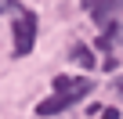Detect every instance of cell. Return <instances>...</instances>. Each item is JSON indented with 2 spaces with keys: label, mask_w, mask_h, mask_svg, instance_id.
Here are the masks:
<instances>
[{
  "label": "cell",
  "mask_w": 123,
  "mask_h": 119,
  "mask_svg": "<svg viewBox=\"0 0 123 119\" xmlns=\"http://www.w3.org/2000/svg\"><path fill=\"white\" fill-rule=\"evenodd\" d=\"M11 36H15V54L25 58L36 43V15L33 11H15V25H11Z\"/></svg>",
  "instance_id": "obj_1"
},
{
  "label": "cell",
  "mask_w": 123,
  "mask_h": 119,
  "mask_svg": "<svg viewBox=\"0 0 123 119\" xmlns=\"http://www.w3.org/2000/svg\"><path fill=\"white\" fill-rule=\"evenodd\" d=\"M91 79L87 76H54V94H62L69 105H76V101H83L87 94H91Z\"/></svg>",
  "instance_id": "obj_2"
},
{
  "label": "cell",
  "mask_w": 123,
  "mask_h": 119,
  "mask_svg": "<svg viewBox=\"0 0 123 119\" xmlns=\"http://www.w3.org/2000/svg\"><path fill=\"white\" fill-rule=\"evenodd\" d=\"M83 7H87V15H91L101 29H109L112 18H116V11H119V7H116V0H87Z\"/></svg>",
  "instance_id": "obj_3"
},
{
  "label": "cell",
  "mask_w": 123,
  "mask_h": 119,
  "mask_svg": "<svg viewBox=\"0 0 123 119\" xmlns=\"http://www.w3.org/2000/svg\"><path fill=\"white\" fill-rule=\"evenodd\" d=\"M65 108H69V101L62 97V94H54V97H47V101H40V105H36V112H40V115H54V112H65Z\"/></svg>",
  "instance_id": "obj_4"
},
{
  "label": "cell",
  "mask_w": 123,
  "mask_h": 119,
  "mask_svg": "<svg viewBox=\"0 0 123 119\" xmlns=\"http://www.w3.org/2000/svg\"><path fill=\"white\" fill-rule=\"evenodd\" d=\"M73 62H80L83 69H91V65H94V54H91L87 47H73Z\"/></svg>",
  "instance_id": "obj_5"
},
{
  "label": "cell",
  "mask_w": 123,
  "mask_h": 119,
  "mask_svg": "<svg viewBox=\"0 0 123 119\" xmlns=\"http://www.w3.org/2000/svg\"><path fill=\"white\" fill-rule=\"evenodd\" d=\"M15 11H22L18 0H0V15H15Z\"/></svg>",
  "instance_id": "obj_6"
},
{
  "label": "cell",
  "mask_w": 123,
  "mask_h": 119,
  "mask_svg": "<svg viewBox=\"0 0 123 119\" xmlns=\"http://www.w3.org/2000/svg\"><path fill=\"white\" fill-rule=\"evenodd\" d=\"M116 94L123 97V76H116Z\"/></svg>",
  "instance_id": "obj_7"
}]
</instances>
